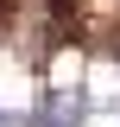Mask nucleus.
Returning <instances> with one entry per match:
<instances>
[{
    "mask_svg": "<svg viewBox=\"0 0 120 127\" xmlns=\"http://www.w3.org/2000/svg\"><path fill=\"white\" fill-rule=\"evenodd\" d=\"M0 127H13V121H6V108H0Z\"/></svg>",
    "mask_w": 120,
    "mask_h": 127,
    "instance_id": "obj_2",
    "label": "nucleus"
},
{
    "mask_svg": "<svg viewBox=\"0 0 120 127\" xmlns=\"http://www.w3.org/2000/svg\"><path fill=\"white\" fill-rule=\"evenodd\" d=\"M89 108H95V102H89L82 89H44L19 127H82V121H89Z\"/></svg>",
    "mask_w": 120,
    "mask_h": 127,
    "instance_id": "obj_1",
    "label": "nucleus"
}]
</instances>
